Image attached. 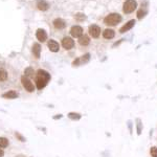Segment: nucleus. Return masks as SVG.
I'll list each match as a JSON object with an SVG mask.
<instances>
[{"label": "nucleus", "mask_w": 157, "mask_h": 157, "mask_svg": "<svg viewBox=\"0 0 157 157\" xmlns=\"http://www.w3.org/2000/svg\"><path fill=\"white\" fill-rule=\"evenodd\" d=\"M61 117H62V114H59V116H55V120H58V118H61Z\"/></svg>", "instance_id": "a878e982"}, {"label": "nucleus", "mask_w": 157, "mask_h": 157, "mask_svg": "<svg viewBox=\"0 0 157 157\" xmlns=\"http://www.w3.org/2000/svg\"><path fill=\"white\" fill-rule=\"evenodd\" d=\"M50 81V73L44 69H39L35 75V83L38 90H42L46 87Z\"/></svg>", "instance_id": "f257e3e1"}, {"label": "nucleus", "mask_w": 157, "mask_h": 157, "mask_svg": "<svg viewBox=\"0 0 157 157\" xmlns=\"http://www.w3.org/2000/svg\"><path fill=\"white\" fill-rule=\"evenodd\" d=\"M36 37H37V39L39 40L40 42H45V41H46V39H47V34H46V32H45L44 29H39L37 30V33H36Z\"/></svg>", "instance_id": "f8f14e48"}, {"label": "nucleus", "mask_w": 157, "mask_h": 157, "mask_svg": "<svg viewBox=\"0 0 157 157\" xmlns=\"http://www.w3.org/2000/svg\"><path fill=\"white\" fill-rule=\"evenodd\" d=\"M135 25V20H130L129 22H127L125 25H124L123 27H121V29H120V33L121 34H125L126 32H129L130 29H133V26Z\"/></svg>", "instance_id": "9d476101"}, {"label": "nucleus", "mask_w": 157, "mask_h": 157, "mask_svg": "<svg viewBox=\"0 0 157 157\" xmlns=\"http://www.w3.org/2000/svg\"><path fill=\"white\" fill-rule=\"evenodd\" d=\"M15 136H16V138L21 141V143H25V141H26V138H25L20 132H15Z\"/></svg>", "instance_id": "5701e85b"}, {"label": "nucleus", "mask_w": 157, "mask_h": 157, "mask_svg": "<svg viewBox=\"0 0 157 157\" xmlns=\"http://www.w3.org/2000/svg\"><path fill=\"white\" fill-rule=\"evenodd\" d=\"M54 26L57 29H63L65 26H66V23H65V21L63 19L58 18V19L54 20Z\"/></svg>", "instance_id": "4468645a"}, {"label": "nucleus", "mask_w": 157, "mask_h": 157, "mask_svg": "<svg viewBox=\"0 0 157 157\" xmlns=\"http://www.w3.org/2000/svg\"><path fill=\"white\" fill-rule=\"evenodd\" d=\"M150 153L152 157H157V148L156 147H152L151 150H150Z\"/></svg>", "instance_id": "b1692460"}, {"label": "nucleus", "mask_w": 157, "mask_h": 157, "mask_svg": "<svg viewBox=\"0 0 157 157\" xmlns=\"http://www.w3.org/2000/svg\"><path fill=\"white\" fill-rule=\"evenodd\" d=\"M89 35L92 38H98L101 35V27L98 25H90L89 26Z\"/></svg>", "instance_id": "0eeeda50"}, {"label": "nucleus", "mask_w": 157, "mask_h": 157, "mask_svg": "<svg viewBox=\"0 0 157 157\" xmlns=\"http://www.w3.org/2000/svg\"><path fill=\"white\" fill-rule=\"evenodd\" d=\"M21 83H22V86H23V88L25 90L27 91V92L32 93L35 91V85L34 83L30 81V78H26V77H21Z\"/></svg>", "instance_id": "20e7f679"}, {"label": "nucleus", "mask_w": 157, "mask_h": 157, "mask_svg": "<svg viewBox=\"0 0 157 157\" xmlns=\"http://www.w3.org/2000/svg\"><path fill=\"white\" fill-rule=\"evenodd\" d=\"M70 34L73 38H80L81 36H83V29L78 25H75L70 29Z\"/></svg>", "instance_id": "6e6552de"}, {"label": "nucleus", "mask_w": 157, "mask_h": 157, "mask_svg": "<svg viewBox=\"0 0 157 157\" xmlns=\"http://www.w3.org/2000/svg\"><path fill=\"white\" fill-rule=\"evenodd\" d=\"M62 46L66 50H69L75 46V41L70 37H64L62 40Z\"/></svg>", "instance_id": "423d86ee"}, {"label": "nucleus", "mask_w": 157, "mask_h": 157, "mask_svg": "<svg viewBox=\"0 0 157 157\" xmlns=\"http://www.w3.org/2000/svg\"><path fill=\"white\" fill-rule=\"evenodd\" d=\"M35 71H34V69H33L32 67H27V68H25V70H24V77H26V78H34L35 77Z\"/></svg>", "instance_id": "a211bd4d"}, {"label": "nucleus", "mask_w": 157, "mask_h": 157, "mask_svg": "<svg viewBox=\"0 0 157 157\" xmlns=\"http://www.w3.org/2000/svg\"><path fill=\"white\" fill-rule=\"evenodd\" d=\"M7 71L2 68H0V82H4V81L7 80Z\"/></svg>", "instance_id": "412c9836"}, {"label": "nucleus", "mask_w": 157, "mask_h": 157, "mask_svg": "<svg viewBox=\"0 0 157 157\" xmlns=\"http://www.w3.org/2000/svg\"><path fill=\"white\" fill-rule=\"evenodd\" d=\"M9 145H10L9 139L6 137H0V148L4 149V148H6V147H9Z\"/></svg>", "instance_id": "6ab92c4d"}, {"label": "nucleus", "mask_w": 157, "mask_h": 157, "mask_svg": "<svg viewBox=\"0 0 157 157\" xmlns=\"http://www.w3.org/2000/svg\"><path fill=\"white\" fill-rule=\"evenodd\" d=\"M3 156H4V151L3 149L0 148V157H3Z\"/></svg>", "instance_id": "393cba45"}, {"label": "nucleus", "mask_w": 157, "mask_h": 157, "mask_svg": "<svg viewBox=\"0 0 157 157\" xmlns=\"http://www.w3.org/2000/svg\"><path fill=\"white\" fill-rule=\"evenodd\" d=\"M121 16L117 13H112V14H109L108 16L105 17L104 19V23L109 26H114V25L118 24L121 21Z\"/></svg>", "instance_id": "f03ea898"}, {"label": "nucleus", "mask_w": 157, "mask_h": 157, "mask_svg": "<svg viewBox=\"0 0 157 157\" xmlns=\"http://www.w3.org/2000/svg\"><path fill=\"white\" fill-rule=\"evenodd\" d=\"M16 157H24L23 155H18V156H16Z\"/></svg>", "instance_id": "bb28decb"}, {"label": "nucleus", "mask_w": 157, "mask_h": 157, "mask_svg": "<svg viewBox=\"0 0 157 157\" xmlns=\"http://www.w3.org/2000/svg\"><path fill=\"white\" fill-rule=\"evenodd\" d=\"M47 46H48L50 52H58L60 49L59 43L57 41H55V40H49L48 43H47Z\"/></svg>", "instance_id": "9b49d317"}, {"label": "nucleus", "mask_w": 157, "mask_h": 157, "mask_svg": "<svg viewBox=\"0 0 157 157\" xmlns=\"http://www.w3.org/2000/svg\"><path fill=\"white\" fill-rule=\"evenodd\" d=\"M3 98H6V100H15V98H17L19 97L18 92H16L15 90H9L6 91V92L2 93L1 95Z\"/></svg>", "instance_id": "1a4fd4ad"}, {"label": "nucleus", "mask_w": 157, "mask_h": 157, "mask_svg": "<svg viewBox=\"0 0 157 157\" xmlns=\"http://www.w3.org/2000/svg\"><path fill=\"white\" fill-rule=\"evenodd\" d=\"M33 54H34V57L36 59H39L40 55H41V46H40L39 43H35L33 45Z\"/></svg>", "instance_id": "ddd939ff"}, {"label": "nucleus", "mask_w": 157, "mask_h": 157, "mask_svg": "<svg viewBox=\"0 0 157 157\" xmlns=\"http://www.w3.org/2000/svg\"><path fill=\"white\" fill-rule=\"evenodd\" d=\"M78 43H80L82 46H87V45L90 43L89 37L86 36V35H83V36H81L80 38H78Z\"/></svg>", "instance_id": "f3484780"}, {"label": "nucleus", "mask_w": 157, "mask_h": 157, "mask_svg": "<svg viewBox=\"0 0 157 157\" xmlns=\"http://www.w3.org/2000/svg\"><path fill=\"white\" fill-rule=\"evenodd\" d=\"M67 116L70 118V120H73V121H78L81 117H82V115H81L80 113H75V112H69Z\"/></svg>", "instance_id": "aec40b11"}, {"label": "nucleus", "mask_w": 157, "mask_h": 157, "mask_svg": "<svg viewBox=\"0 0 157 157\" xmlns=\"http://www.w3.org/2000/svg\"><path fill=\"white\" fill-rule=\"evenodd\" d=\"M137 7V2L136 0H127L125 1L123 6V11L125 14H130V13L134 12Z\"/></svg>", "instance_id": "7ed1b4c3"}, {"label": "nucleus", "mask_w": 157, "mask_h": 157, "mask_svg": "<svg viewBox=\"0 0 157 157\" xmlns=\"http://www.w3.org/2000/svg\"><path fill=\"white\" fill-rule=\"evenodd\" d=\"M146 14H147V10L146 9H140L139 11L137 12V18L140 20V19H143L144 17L146 16Z\"/></svg>", "instance_id": "4be33fe9"}, {"label": "nucleus", "mask_w": 157, "mask_h": 157, "mask_svg": "<svg viewBox=\"0 0 157 157\" xmlns=\"http://www.w3.org/2000/svg\"><path fill=\"white\" fill-rule=\"evenodd\" d=\"M90 60V55L89 54H86L84 56H82L81 58H78L75 59V61L72 62V65L73 66H80V65H83V64H86L88 63Z\"/></svg>", "instance_id": "39448f33"}, {"label": "nucleus", "mask_w": 157, "mask_h": 157, "mask_svg": "<svg viewBox=\"0 0 157 157\" xmlns=\"http://www.w3.org/2000/svg\"><path fill=\"white\" fill-rule=\"evenodd\" d=\"M114 36H115L114 30L111 29H107L103 32V37L105 38V39H112V38H114Z\"/></svg>", "instance_id": "dca6fc26"}, {"label": "nucleus", "mask_w": 157, "mask_h": 157, "mask_svg": "<svg viewBox=\"0 0 157 157\" xmlns=\"http://www.w3.org/2000/svg\"><path fill=\"white\" fill-rule=\"evenodd\" d=\"M37 6L40 11H47L49 7V4L47 3L45 0H39V1L37 2Z\"/></svg>", "instance_id": "2eb2a0df"}]
</instances>
